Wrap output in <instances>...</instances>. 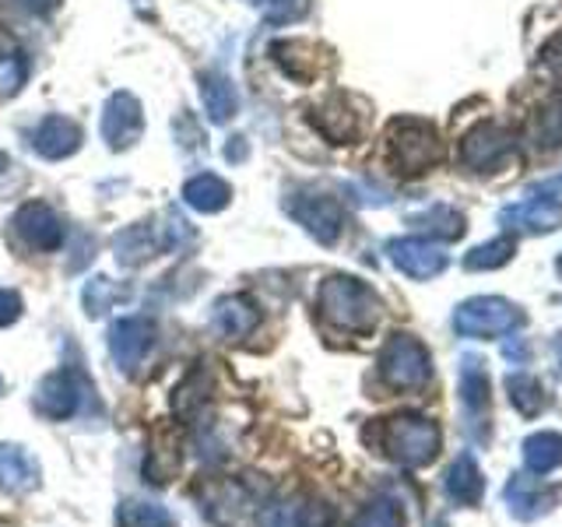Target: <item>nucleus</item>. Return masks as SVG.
<instances>
[{"label": "nucleus", "instance_id": "nucleus-1", "mask_svg": "<svg viewBox=\"0 0 562 527\" xmlns=\"http://www.w3.org/2000/svg\"><path fill=\"white\" fill-rule=\"evenodd\" d=\"M321 313L327 316V324H334L338 330L362 334L376 327L383 303L366 281L348 278V274H330L321 285Z\"/></svg>", "mask_w": 562, "mask_h": 527}, {"label": "nucleus", "instance_id": "nucleus-2", "mask_svg": "<svg viewBox=\"0 0 562 527\" xmlns=\"http://www.w3.org/2000/svg\"><path fill=\"white\" fill-rule=\"evenodd\" d=\"M443 433L432 418L422 415H397L383 422V453L401 468H426L436 461Z\"/></svg>", "mask_w": 562, "mask_h": 527}, {"label": "nucleus", "instance_id": "nucleus-3", "mask_svg": "<svg viewBox=\"0 0 562 527\" xmlns=\"http://www.w3.org/2000/svg\"><path fill=\"white\" fill-rule=\"evenodd\" d=\"M386 141H391V162L401 176H422L429 172L439 158H443V145L432 123L401 116L386 127Z\"/></svg>", "mask_w": 562, "mask_h": 527}, {"label": "nucleus", "instance_id": "nucleus-4", "mask_svg": "<svg viewBox=\"0 0 562 527\" xmlns=\"http://www.w3.org/2000/svg\"><path fill=\"white\" fill-rule=\"evenodd\" d=\"M380 377L394 391H422L432 380V359L412 334H394L380 351Z\"/></svg>", "mask_w": 562, "mask_h": 527}, {"label": "nucleus", "instance_id": "nucleus-5", "mask_svg": "<svg viewBox=\"0 0 562 527\" xmlns=\"http://www.w3.org/2000/svg\"><path fill=\"white\" fill-rule=\"evenodd\" d=\"M524 324L520 306L506 303L499 295H482V299H468V303L457 306L453 313V330L461 338H506Z\"/></svg>", "mask_w": 562, "mask_h": 527}, {"label": "nucleus", "instance_id": "nucleus-6", "mask_svg": "<svg viewBox=\"0 0 562 527\" xmlns=\"http://www.w3.org/2000/svg\"><path fill=\"white\" fill-rule=\"evenodd\" d=\"M499 222L514 233H552L555 225H562V172L538 183L524 201L503 208Z\"/></svg>", "mask_w": 562, "mask_h": 527}, {"label": "nucleus", "instance_id": "nucleus-7", "mask_svg": "<svg viewBox=\"0 0 562 527\" xmlns=\"http://www.w3.org/2000/svg\"><path fill=\"white\" fill-rule=\"evenodd\" d=\"M461 412H464V433L479 447H485L492 433V397H488L485 362L479 356L461 359Z\"/></svg>", "mask_w": 562, "mask_h": 527}, {"label": "nucleus", "instance_id": "nucleus-8", "mask_svg": "<svg viewBox=\"0 0 562 527\" xmlns=\"http://www.w3.org/2000/svg\"><path fill=\"white\" fill-rule=\"evenodd\" d=\"M285 208L316 243H324V246L338 243L341 228H345V211L334 198H327V193H313V190H299V193H292Z\"/></svg>", "mask_w": 562, "mask_h": 527}, {"label": "nucleus", "instance_id": "nucleus-9", "mask_svg": "<svg viewBox=\"0 0 562 527\" xmlns=\"http://www.w3.org/2000/svg\"><path fill=\"white\" fill-rule=\"evenodd\" d=\"M155 348V321L151 316H120L110 327V351L123 373H134V369L148 359V351Z\"/></svg>", "mask_w": 562, "mask_h": 527}, {"label": "nucleus", "instance_id": "nucleus-10", "mask_svg": "<svg viewBox=\"0 0 562 527\" xmlns=\"http://www.w3.org/2000/svg\"><path fill=\"white\" fill-rule=\"evenodd\" d=\"M102 141L113 152L131 148L134 141L145 131V113H140V102L131 92H113L102 105V120H99Z\"/></svg>", "mask_w": 562, "mask_h": 527}, {"label": "nucleus", "instance_id": "nucleus-11", "mask_svg": "<svg viewBox=\"0 0 562 527\" xmlns=\"http://www.w3.org/2000/svg\"><path fill=\"white\" fill-rule=\"evenodd\" d=\"M386 257H391V264L397 271H404L408 278H418V281H429L436 274H443L447 264H450L443 246L432 243V239H418V236L391 239L386 243Z\"/></svg>", "mask_w": 562, "mask_h": 527}, {"label": "nucleus", "instance_id": "nucleus-12", "mask_svg": "<svg viewBox=\"0 0 562 527\" xmlns=\"http://www.w3.org/2000/svg\"><path fill=\"white\" fill-rule=\"evenodd\" d=\"M514 152V134L499 123H479L461 141V162L474 172H492L503 166V158Z\"/></svg>", "mask_w": 562, "mask_h": 527}, {"label": "nucleus", "instance_id": "nucleus-13", "mask_svg": "<svg viewBox=\"0 0 562 527\" xmlns=\"http://www.w3.org/2000/svg\"><path fill=\"white\" fill-rule=\"evenodd\" d=\"M14 233L18 239H22L29 250H57V246L64 243L67 236V228H64V218L53 211L49 204L43 201H29L25 208H18V215H14Z\"/></svg>", "mask_w": 562, "mask_h": 527}, {"label": "nucleus", "instance_id": "nucleus-14", "mask_svg": "<svg viewBox=\"0 0 562 527\" xmlns=\"http://www.w3.org/2000/svg\"><path fill=\"white\" fill-rule=\"evenodd\" d=\"M559 485H549L541 482L538 474L535 479H527V474H514V479L506 482L503 489V500L509 506V514L517 520H538L544 514H552V506L559 503Z\"/></svg>", "mask_w": 562, "mask_h": 527}, {"label": "nucleus", "instance_id": "nucleus-15", "mask_svg": "<svg viewBox=\"0 0 562 527\" xmlns=\"http://www.w3.org/2000/svg\"><path fill=\"white\" fill-rule=\"evenodd\" d=\"M35 408H40L46 418H70L81 408V391H78V377L70 369H60V373H49L40 383V394H35Z\"/></svg>", "mask_w": 562, "mask_h": 527}, {"label": "nucleus", "instance_id": "nucleus-16", "mask_svg": "<svg viewBox=\"0 0 562 527\" xmlns=\"http://www.w3.org/2000/svg\"><path fill=\"white\" fill-rule=\"evenodd\" d=\"M32 148L43 158H67L81 148V127L67 116H46L32 131Z\"/></svg>", "mask_w": 562, "mask_h": 527}, {"label": "nucleus", "instance_id": "nucleus-17", "mask_svg": "<svg viewBox=\"0 0 562 527\" xmlns=\"http://www.w3.org/2000/svg\"><path fill=\"white\" fill-rule=\"evenodd\" d=\"M257 324H260V310L246 295H225L211 310V327L228 341L246 338L250 330H257Z\"/></svg>", "mask_w": 562, "mask_h": 527}, {"label": "nucleus", "instance_id": "nucleus-18", "mask_svg": "<svg viewBox=\"0 0 562 527\" xmlns=\"http://www.w3.org/2000/svg\"><path fill=\"white\" fill-rule=\"evenodd\" d=\"M313 123L321 127L324 137H330L334 145H351L359 137V116L348 105L345 96H330L327 102H321L313 110Z\"/></svg>", "mask_w": 562, "mask_h": 527}, {"label": "nucleus", "instance_id": "nucleus-19", "mask_svg": "<svg viewBox=\"0 0 562 527\" xmlns=\"http://www.w3.org/2000/svg\"><path fill=\"white\" fill-rule=\"evenodd\" d=\"M443 489L457 506H479L482 503L485 479H482V471H479V464H474L471 453L453 457V464L443 474Z\"/></svg>", "mask_w": 562, "mask_h": 527}, {"label": "nucleus", "instance_id": "nucleus-20", "mask_svg": "<svg viewBox=\"0 0 562 527\" xmlns=\"http://www.w3.org/2000/svg\"><path fill=\"white\" fill-rule=\"evenodd\" d=\"M260 527H330V509L321 503H274L260 514Z\"/></svg>", "mask_w": 562, "mask_h": 527}, {"label": "nucleus", "instance_id": "nucleus-21", "mask_svg": "<svg viewBox=\"0 0 562 527\" xmlns=\"http://www.w3.org/2000/svg\"><path fill=\"white\" fill-rule=\"evenodd\" d=\"M40 485V464L32 461L25 447L0 444V489L8 492H32Z\"/></svg>", "mask_w": 562, "mask_h": 527}, {"label": "nucleus", "instance_id": "nucleus-22", "mask_svg": "<svg viewBox=\"0 0 562 527\" xmlns=\"http://www.w3.org/2000/svg\"><path fill=\"white\" fill-rule=\"evenodd\" d=\"M113 250H116V260L123 264V268H140V264H148L155 254H162V246H158L155 225L140 222V225L123 228L113 243Z\"/></svg>", "mask_w": 562, "mask_h": 527}, {"label": "nucleus", "instance_id": "nucleus-23", "mask_svg": "<svg viewBox=\"0 0 562 527\" xmlns=\"http://www.w3.org/2000/svg\"><path fill=\"white\" fill-rule=\"evenodd\" d=\"M183 201L193 211L215 215V211L228 208V201H233V187H228L222 176H215V172H201V176H193V180L183 183Z\"/></svg>", "mask_w": 562, "mask_h": 527}, {"label": "nucleus", "instance_id": "nucleus-24", "mask_svg": "<svg viewBox=\"0 0 562 527\" xmlns=\"http://www.w3.org/2000/svg\"><path fill=\"white\" fill-rule=\"evenodd\" d=\"M201 99H204L207 116L215 123H228L239 110L236 85L228 81L222 70H204V75H201Z\"/></svg>", "mask_w": 562, "mask_h": 527}, {"label": "nucleus", "instance_id": "nucleus-25", "mask_svg": "<svg viewBox=\"0 0 562 527\" xmlns=\"http://www.w3.org/2000/svg\"><path fill=\"white\" fill-rule=\"evenodd\" d=\"M524 464L531 474H549L562 464V436L559 433H535L524 439Z\"/></svg>", "mask_w": 562, "mask_h": 527}, {"label": "nucleus", "instance_id": "nucleus-26", "mask_svg": "<svg viewBox=\"0 0 562 527\" xmlns=\"http://www.w3.org/2000/svg\"><path fill=\"white\" fill-rule=\"evenodd\" d=\"M412 225L422 228V233L432 236V239H461L464 236V215L461 211H453L450 204L426 208L422 215L412 218Z\"/></svg>", "mask_w": 562, "mask_h": 527}, {"label": "nucleus", "instance_id": "nucleus-27", "mask_svg": "<svg viewBox=\"0 0 562 527\" xmlns=\"http://www.w3.org/2000/svg\"><path fill=\"white\" fill-rule=\"evenodd\" d=\"M506 394L509 401H514V408L524 415V418H535L544 412V404H549V397H544L541 391V383L535 377H527V373H514L506 380Z\"/></svg>", "mask_w": 562, "mask_h": 527}, {"label": "nucleus", "instance_id": "nucleus-28", "mask_svg": "<svg viewBox=\"0 0 562 527\" xmlns=\"http://www.w3.org/2000/svg\"><path fill=\"white\" fill-rule=\"evenodd\" d=\"M116 527H172V517H169V509L158 503L127 500L116 509Z\"/></svg>", "mask_w": 562, "mask_h": 527}, {"label": "nucleus", "instance_id": "nucleus-29", "mask_svg": "<svg viewBox=\"0 0 562 527\" xmlns=\"http://www.w3.org/2000/svg\"><path fill=\"white\" fill-rule=\"evenodd\" d=\"M531 141L544 152L562 148V99H555V102L544 105V110H538V116L531 120Z\"/></svg>", "mask_w": 562, "mask_h": 527}, {"label": "nucleus", "instance_id": "nucleus-30", "mask_svg": "<svg viewBox=\"0 0 562 527\" xmlns=\"http://www.w3.org/2000/svg\"><path fill=\"white\" fill-rule=\"evenodd\" d=\"M509 257H514V239L499 236V239H488L482 246H474V250L464 257V268L468 271H492V268H503Z\"/></svg>", "mask_w": 562, "mask_h": 527}, {"label": "nucleus", "instance_id": "nucleus-31", "mask_svg": "<svg viewBox=\"0 0 562 527\" xmlns=\"http://www.w3.org/2000/svg\"><path fill=\"white\" fill-rule=\"evenodd\" d=\"M123 292L116 289V281L113 278H92V281H85V289H81V306L88 316H102L105 310H113V303H120Z\"/></svg>", "mask_w": 562, "mask_h": 527}, {"label": "nucleus", "instance_id": "nucleus-32", "mask_svg": "<svg viewBox=\"0 0 562 527\" xmlns=\"http://www.w3.org/2000/svg\"><path fill=\"white\" fill-rule=\"evenodd\" d=\"M351 527H404V514L394 500H376L362 509Z\"/></svg>", "mask_w": 562, "mask_h": 527}, {"label": "nucleus", "instance_id": "nucleus-33", "mask_svg": "<svg viewBox=\"0 0 562 527\" xmlns=\"http://www.w3.org/2000/svg\"><path fill=\"white\" fill-rule=\"evenodd\" d=\"M25 75H29V64L22 53H11L8 60H0V96H14L18 88L25 85Z\"/></svg>", "mask_w": 562, "mask_h": 527}, {"label": "nucleus", "instance_id": "nucleus-34", "mask_svg": "<svg viewBox=\"0 0 562 527\" xmlns=\"http://www.w3.org/2000/svg\"><path fill=\"white\" fill-rule=\"evenodd\" d=\"M538 75H549L562 88V32H555L538 53Z\"/></svg>", "mask_w": 562, "mask_h": 527}, {"label": "nucleus", "instance_id": "nucleus-35", "mask_svg": "<svg viewBox=\"0 0 562 527\" xmlns=\"http://www.w3.org/2000/svg\"><path fill=\"white\" fill-rule=\"evenodd\" d=\"M310 11V0H268V22L271 25H289L306 18Z\"/></svg>", "mask_w": 562, "mask_h": 527}, {"label": "nucleus", "instance_id": "nucleus-36", "mask_svg": "<svg viewBox=\"0 0 562 527\" xmlns=\"http://www.w3.org/2000/svg\"><path fill=\"white\" fill-rule=\"evenodd\" d=\"M22 316V295L14 289H0V327H11Z\"/></svg>", "mask_w": 562, "mask_h": 527}, {"label": "nucleus", "instance_id": "nucleus-37", "mask_svg": "<svg viewBox=\"0 0 562 527\" xmlns=\"http://www.w3.org/2000/svg\"><path fill=\"white\" fill-rule=\"evenodd\" d=\"M503 356H506L509 362H524V359H527V348H524V341H520V338H509V334H506Z\"/></svg>", "mask_w": 562, "mask_h": 527}, {"label": "nucleus", "instance_id": "nucleus-38", "mask_svg": "<svg viewBox=\"0 0 562 527\" xmlns=\"http://www.w3.org/2000/svg\"><path fill=\"white\" fill-rule=\"evenodd\" d=\"M25 11H32V14H49V11H57V4L60 0H18Z\"/></svg>", "mask_w": 562, "mask_h": 527}, {"label": "nucleus", "instance_id": "nucleus-39", "mask_svg": "<svg viewBox=\"0 0 562 527\" xmlns=\"http://www.w3.org/2000/svg\"><path fill=\"white\" fill-rule=\"evenodd\" d=\"M552 356H555V373L562 377V334H555V341H552Z\"/></svg>", "mask_w": 562, "mask_h": 527}, {"label": "nucleus", "instance_id": "nucleus-40", "mask_svg": "<svg viewBox=\"0 0 562 527\" xmlns=\"http://www.w3.org/2000/svg\"><path fill=\"white\" fill-rule=\"evenodd\" d=\"M555 271L562 274V254H559V260H555Z\"/></svg>", "mask_w": 562, "mask_h": 527}, {"label": "nucleus", "instance_id": "nucleus-41", "mask_svg": "<svg viewBox=\"0 0 562 527\" xmlns=\"http://www.w3.org/2000/svg\"><path fill=\"white\" fill-rule=\"evenodd\" d=\"M0 394H4V380H0Z\"/></svg>", "mask_w": 562, "mask_h": 527}, {"label": "nucleus", "instance_id": "nucleus-42", "mask_svg": "<svg viewBox=\"0 0 562 527\" xmlns=\"http://www.w3.org/2000/svg\"><path fill=\"white\" fill-rule=\"evenodd\" d=\"M0 166H4V155H0Z\"/></svg>", "mask_w": 562, "mask_h": 527}]
</instances>
